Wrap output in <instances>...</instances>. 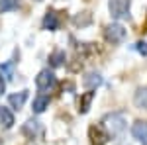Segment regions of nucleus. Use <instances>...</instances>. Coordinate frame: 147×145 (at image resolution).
Segmentation results:
<instances>
[{
  "label": "nucleus",
  "instance_id": "obj_1",
  "mask_svg": "<svg viewBox=\"0 0 147 145\" xmlns=\"http://www.w3.org/2000/svg\"><path fill=\"white\" fill-rule=\"evenodd\" d=\"M125 123H127V120H125L124 112H110V114H106L102 118L100 125L104 127V132L110 137H116V135H120L125 129Z\"/></svg>",
  "mask_w": 147,
  "mask_h": 145
},
{
  "label": "nucleus",
  "instance_id": "obj_2",
  "mask_svg": "<svg viewBox=\"0 0 147 145\" xmlns=\"http://www.w3.org/2000/svg\"><path fill=\"white\" fill-rule=\"evenodd\" d=\"M108 10H110V16L114 20L129 18V0H110Z\"/></svg>",
  "mask_w": 147,
  "mask_h": 145
},
{
  "label": "nucleus",
  "instance_id": "obj_3",
  "mask_svg": "<svg viewBox=\"0 0 147 145\" xmlns=\"http://www.w3.org/2000/svg\"><path fill=\"white\" fill-rule=\"evenodd\" d=\"M104 35H106V39H108L110 43H122L125 39V28L122 24L114 22V24H110V26H106Z\"/></svg>",
  "mask_w": 147,
  "mask_h": 145
},
{
  "label": "nucleus",
  "instance_id": "obj_4",
  "mask_svg": "<svg viewBox=\"0 0 147 145\" xmlns=\"http://www.w3.org/2000/svg\"><path fill=\"white\" fill-rule=\"evenodd\" d=\"M57 82L55 75H53V71H49V69H43L37 77H35V84H37V88L39 90H49L53 88Z\"/></svg>",
  "mask_w": 147,
  "mask_h": 145
},
{
  "label": "nucleus",
  "instance_id": "obj_5",
  "mask_svg": "<svg viewBox=\"0 0 147 145\" xmlns=\"http://www.w3.org/2000/svg\"><path fill=\"white\" fill-rule=\"evenodd\" d=\"M131 135L141 145H147V122L145 120H139V122H136L131 125Z\"/></svg>",
  "mask_w": 147,
  "mask_h": 145
},
{
  "label": "nucleus",
  "instance_id": "obj_6",
  "mask_svg": "<svg viewBox=\"0 0 147 145\" xmlns=\"http://www.w3.org/2000/svg\"><path fill=\"white\" fill-rule=\"evenodd\" d=\"M108 137H110V135L104 132L102 125H98V127L92 125V127H90V139H92V143H94V145H104L106 141H108Z\"/></svg>",
  "mask_w": 147,
  "mask_h": 145
},
{
  "label": "nucleus",
  "instance_id": "obj_7",
  "mask_svg": "<svg viewBox=\"0 0 147 145\" xmlns=\"http://www.w3.org/2000/svg\"><path fill=\"white\" fill-rule=\"evenodd\" d=\"M28 100V90H22V92H16V94H10L8 96V102H10L12 108H16V110H20L24 104Z\"/></svg>",
  "mask_w": 147,
  "mask_h": 145
},
{
  "label": "nucleus",
  "instance_id": "obj_8",
  "mask_svg": "<svg viewBox=\"0 0 147 145\" xmlns=\"http://www.w3.org/2000/svg\"><path fill=\"white\" fill-rule=\"evenodd\" d=\"M43 28L49 30V32H55L57 28H59V18H57L55 12H47L45 18H43Z\"/></svg>",
  "mask_w": 147,
  "mask_h": 145
},
{
  "label": "nucleus",
  "instance_id": "obj_9",
  "mask_svg": "<svg viewBox=\"0 0 147 145\" xmlns=\"http://www.w3.org/2000/svg\"><path fill=\"white\" fill-rule=\"evenodd\" d=\"M0 123L4 127H12L14 125V114L10 112V108L6 106H0Z\"/></svg>",
  "mask_w": 147,
  "mask_h": 145
},
{
  "label": "nucleus",
  "instance_id": "obj_10",
  "mask_svg": "<svg viewBox=\"0 0 147 145\" xmlns=\"http://www.w3.org/2000/svg\"><path fill=\"white\" fill-rule=\"evenodd\" d=\"M84 84L88 86V88H96L98 84H102V77L98 75V73H88L86 77H84Z\"/></svg>",
  "mask_w": 147,
  "mask_h": 145
},
{
  "label": "nucleus",
  "instance_id": "obj_11",
  "mask_svg": "<svg viewBox=\"0 0 147 145\" xmlns=\"http://www.w3.org/2000/svg\"><path fill=\"white\" fill-rule=\"evenodd\" d=\"M92 98H94V92H86L82 98H80V104H79V112L80 114H86L88 112V106H90V102H92Z\"/></svg>",
  "mask_w": 147,
  "mask_h": 145
},
{
  "label": "nucleus",
  "instance_id": "obj_12",
  "mask_svg": "<svg viewBox=\"0 0 147 145\" xmlns=\"http://www.w3.org/2000/svg\"><path fill=\"white\" fill-rule=\"evenodd\" d=\"M47 106H49V98H47V96H37L34 100V112L35 114H41Z\"/></svg>",
  "mask_w": 147,
  "mask_h": 145
},
{
  "label": "nucleus",
  "instance_id": "obj_13",
  "mask_svg": "<svg viewBox=\"0 0 147 145\" xmlns=\"http://www.w3.org/2000/svg\"><path fill=\"white\" fill-rule=\"evenodd\" d=\"M18 6H20V0H0V14L16 10Z\"/></svg>",
  "mask_w": 147,
  "mask_h": 145
},
{
  "label": "nucleus",
  "instance_id": "obj_14",
  "mask_svg": "<svg viewBox=\"0 0 147 145\" xmlns=\"http://www.w3.org/2000/svg\"><path fill=\"white\" fill-rule=\"evenodd\" d=\"M136 104L139 108H145L147 110V88H139L136 92Z\"/></svg>",
  "mask_w": 147,
  "mask_h": 145
},
{
  "label": "nucleus",
  "instance_id": "obj_15",
  "mask_svg": "<svg viewBox=\"0 0 147 145\" xmlns=\"http://www.w3.org/2000/svg\"><path fill=\"white\" fill-rule=\"evenodd\" d=\"M39 132V122H35V120H30V122L24 125V134H28V135H34Z\"/></svg>",
  "mask_w": 147,
  "mask_h": 145
},
{
  "label": "nucleus",
  "instance_id": "obj_16",
  "mask_svg": "<svg viewBox=\"0 0 147 145\" xmlns=\"http://www.w3.org/2000/svg\"><path fill=\"white\" fill-rule=\"evenodd\" d=\"M49 61H51L53 67H59V65H63V61H65V53H63V51H55Z\"/></svg>",
  "mask_w": 147,
  "mask_h": 145
},
{
  "label": "nucleus",
  "instance_id": "obj_17",
  "mask_svg": "<svg viewBox=\"0 0 147 145\" xmlns=\"http://www.w3.org/2000/svg\"><path fill=\"white\" fill-rule=\"evenodd\" d=\"M0 75L6 77V78H14V65H12V63L2 65V67H0Z\"/></svg>",
  "mask_w": 147,
  "mask_h": 145
},
{
  "label": "nucleus",
  "instance_id": "obj_18",
  "mask_svg": "<svg viewBox=\"0 0 147 145\" xmlns=\"http://www.w3.org/2000/svg\"><path fill=\"white\" fill-rule=\"evenodd\" d=\"M136 49L141 53V55H147V43H145V41H139V43H136Z\"/></svg>",
  "mask_w": 147,
  "mask_h": 145
},
{
  "label": "nucleus",
  "instance_id": "obj_19",
  "mask_svg": "<svg viewBox=\"0 0 147 145\" xmlns=\"http://www.w3.org/2000/svg\"><path fill=\"white\" fill-rule=\"evenodd\" d=\"M4 92H6V78L0 75V96H2Z\"/></svg>",
  "mask_w": 147,
  "mask_h": 145
}]
</instances>
